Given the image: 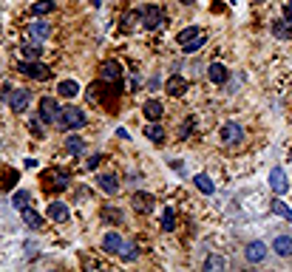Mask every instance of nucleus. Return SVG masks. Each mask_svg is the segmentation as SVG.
Listing matches in <instances>:
<instances>
[{
    "label": "nucleus",
    "instance_id": "1",
    "mask_svg": "<svg viewBox=\"0 0 292 272\" xmlns=\"http://www.w3.org/2000/svg\"><path fill=\"white\" fill-rule=\"evenodd\" d=\"M17 71L26 74V77H31V79H37V82H46V79L51 77V68L46 66V62H40V60H23V62H17Z\"/></svg>",
    "mask_w": 292,
    "mask_h": 272
},
{
    "label": "nucleus",
    "instance_id": "2",
    "mask_svg": "<svg viewBox=\"0 0 292 272\" xmlns=\"http://www.w3.org/2000/svg\"><path fill=\"white\" fill-rule=\"evenodd\" d=\"M139 12H142V26H145V31H156L159 26H164V23H168V14H164L159 6H153V3L142 6Z\"/></svg>",
    "mask_w": 292,
    "mask_h": 272
},
{
    "label": "nucleus",
    "instance_id": "3",
    "mask_svg": "<svg viewBox=\"0 0 292 272\" xmlns=\"http://www.w3.org/2000/svg\"><path fill=\"white\" fill-rule=\"evenodd\" d=\"M60 116H62V108L57 105L54 97H40V122H46V125H60Z\"/></svg>",
    "mask_w": 292,
    "mask_h": 272
},
{
    "label": "nucleus",
    "instance_id": "4",
    "mask_svg": "<svg viewBox=\"0 0 292 272\" xmlns=\"http://www.w3.org/2000/svg\"><path fill=\"white\" fill-rule=\"evenodd\" d=\"M86 114L79 108H74V105H68V108H62V116H60V125L68 128V131H79V128H86Z\"/></svg>",
    "mask_w": 292,
    "mask_h": 272
},
{
    "label": "nucleus",
    "instance_id": "5",
    "mask_svg": "<svg viewBox=\"0 0 292 272\" xmlns=\"http://www.w3.org/2000/svg\"><path fill=\"white\" fill-rule=\"evenodd\" d=\"M29 102H31L29 88H12V94H9V108H12L14 114H23V111L29 108Z\"/></svg>",
    "mask_w": 292,
    "mask_h": 272
},
{
    "label": "nucleus",
    "instance_id": "6",
    "mask_svg": "<svg viewBox=\"0 0 292 272\" xmlns=\"http://www.w3.org/2000/svg\"><path fill=\"white\" fill-rule=\"evenodd\" d=\"M125 247H128V241H125L119 233L111 230V233H105V236H102V249L108 255H122V253H125Z\"/></svg>",
    "mask_w": 292,
    "mask_h": 272
},
{
    "label": "nucleus",
    "instance_id": "7",
    "mask_svg": "<svg viewBox=\"0 0 292 272\" xmlns=\"http://www.w3.org/2000/svg\"><path fill=\"white\" fill-rule=\"evenodd\" d=\"M219 136H221V142H224V145H241L244 128L238 125V122H227V125H221Z\"/></svg>",
    "mask_w": 292,
    "mask_h": 272
},
{
    "label": "nucleus",
    "instance_id": "8",
    "mask_svg": "<svg viewBox=\"0 0 292 272\" xmlns=\"http://www.w3.org/2000/svg\"><path fill=\"white\" fill-rule=\"evenodd\" d=\"M269 187H273L275 196H284L289 190V181H286V173L281 168H273L269 170Z\"/></svg>",
    "mask_w": 292,
    "mask_h": 272
},
{
    "label": "nucleus",
    "instance_id": "9",
    "mask_svg": "<svg viewBox=\"0 0 292 272\" xmlns=\"http://www.w3.org/2000/svg\"><path fill=\"white\" fill-rule=\"evenodd\" d=\"M244 255H247L249 264H261V261L267 258V244L264 241H249L247 249H244Z\"/></svg>",
    "mask_w": 292,
    "mask_h": 272
},
{
    "label": "nucleus",
    "instance_id": "10",
    "mask_svg": "<svg viewBox=\"0 0 292 272\" xmlns=\"http://www.w3.org/2000/svg\"><path fill=\"white\" fill-rule=\"evenodd\" d=\"M99 77L105 79V82H119V77H122V66L116 60H105L102 62V68H99Z\"/></svg>",
    "mask_w": 292,
    "mask_h": 272
},
{
    "label": "nucleus",
    "instance_id": "11",
    "mask_svg": "<svg viewBox=\"0 0 292 272\" xmlns=\"http://www.w3.org/2000/svg\"><path fill=\"white\" fill-rule=\"evenodd\" d=\"M49 218H51V221H57V224H66L68 218H71V210H68L66 201H51V204H49Z\"/></svg>",
    "mask_w": 292,
    "mask_h": 272
},
{
    "label": "nucleus",
    "instance_id": "12",
    "mask_svg": "<svg viewBox=\"0 0 292 272\" xmlns=\"http://www.w3.org/2000/svg\"><path fill=\"white\" fill-rule=\"evenodd\" d=\"M207 79L216 85H224L227 79H230V71H227V66H221V62H210L207 66Z\"/></svg>",
    "mask_w": 292,
    "mask_h": 272
},
{
    "label": "nucleus",
    "instance_id": "13",
    "mask_svg": "<svg viewBox=\"0 0 292 272\" xmlns=\"http://www.w3.org/2000/svg\"><path fill=\"white\" fill-rule=\"evenodd\" d=\"M164 91H168L171 97H184V91H187V79L179 77V74H173V77H168V82H164Z\"/></svg>",
    "mask_w": 292,
    "mask_h": 272
},
{
    "label": "nucleus",
    "instance_id": "14",
    "mask_svg": "<svg viewBox=\"0 0 292 272\" xmlns=\"http://www.w3.org/2000/svg\"><path fill=\"white\" fill-rule=\"evenodd\" d=\"M97 184H99V190H102V193H108V196H116V193H119V179H116L114 173L97 176Z\"/></svg>",
    "mask_w": 292,
    "mask_h": 272
},
{
    "label": "nucleus",
    "instance_id": "15",
    "mask_svg": "<svg viewBox=\"0 0 292 272\" xmlns=\"http://www.w3.org/2000/svg\"><path fill=\"white\" fill-rule=\"evenodd\" d=\"M20 216H23L26 227H31V230H43V216H40V213H37L31 204L23 207V210H20Z\"/></svg>",
    "mask_w": 292,
    "mask_h": 272
},
{
    "label": "nucleus",
    "instance_id": "16",
    "mask_svg": "<svg viewBox=\"0 0 292 272\" xmlns=\"http://www.w3.org/2000/svg\"><path fill=\"white\" fill-rule=\"evenodd\" d=\"M273 253L281 255V258H292V236H275Z\"/></svg>",
    "mask_w": 292,
    "mask_h": 272
},
{
    "label": "nucleus",
    "instance_id": "17",
    "mask_svg": "<svg viewBox=\"0 0 292 272\" xmlns=\"http://www.w3.org/2000/svg\"><path fill=\"white\" fill-rule=\"evenodd\" d=\"M131 204H134L136 213H151L153 210V196L151 193H139V190H136L134 199H131Z\"/></svg>",
    "mask_w": 292,
    "mask_h": 272
},
{
    "label": "nucleus",
    "instance_id": "18",
    "mask_svg": "<svg viewBox=\"0 0 292 272\" xmlns=\"http://www.w3.org/2000/svg\"><path fill=\"white\" fill-rule=\"evenodd\" d=\"M29 34L34 37V40H49L51 37V23H46V20H34V23H29Z\"/></svg>",
    "mask_w": 292,
    "mask_h": 272
},
{
    "label": "nucleus",
    "instance_id": "19",
    "mask_svg": "<svg viewBox=\"0 0 292 272\" xmlns=\"http://www.w3.org/2000/svg\"><path fill=\"white\" fill-rule=\"evenodd\" d=\"M142 114H145L151 122H159V119H162V114H164V108H162L159 99H148V102L142 105Z\"/></svg>",
    "mask_w": 292,
    "mask_h": 272
},
{
    "label": "nucleus",
    "instance_id": "20",
    "mask_svg": "<svg viewBox=\"0 0 292 272\" xmlns=\"http://www.w3.org/2000/svg\"><path fill=\"white\" fill-rule=\"evenodd\" d=\"M57 94H60V97H66V99H74V97L79 94L77 79H62V82L57 85Z\"/></svg>",
    "mask_w": 292,
    "mask_h": 272
},
{
    "label": "nucleus",
    "instance_id": "21",
    "mask_svg": "<svg viewBox=\"0 0 292 272\" xmlns=\"http://www.w3.org/2000/svg\"><path fill=\"white\" fill-rule=\"evenodd\" d=\"M193 181H196V187H199L204 196H213L216 193V184H213V179H210L207 173H196Z\"/></svg>",
    "mask_w": 292,
    "mask_h": 272
},
{
    "label": "nucleus",
    "instance_id": "22",
    "mask_svg": "<svg viewBox=\"0 0 292 272\" xmlns=\"http://www.w3.org/2000/svg\"><path fill=\"white\" fill-rule=\"evenodd\" d=\"M204 43H207V34H201V31H199V34L190 37L187 43H182V54H196V51H199Z\"/></svg>",
    "mask_w": 292,
    "mask_h": 272
},
{
    "label": "nucleus",
    "instance_id": "23",
    "mask_svg": "<svg viewBox=\"0 0 292 272\" xmlns=\"http://www.w3.org/2000/svg\"><path fill=\"white\" fill-rule=\"evenodd\" d=\"M54 0H37V3H31V14L34 17H43V14H51L54 12Z\"/></svg>",
    "mask_w": 292,
    "mask_h": 272
},
{
    "label": "nucleus",
    "instance_id": "24",
    "mask_svg": "<svg viewBox=\"0 0 292 272\" xmlns=\"http://www.w3.org/2000/svg\"><path fill=\"white\" fill-rule=\"evenodd\" d=\"M20 54H23V60H40L43 46L40 43H26V46H20Z\"/></svg>",
    "mask_w": 292,
    "mask_h": 272
},
{
    "label": "nucleus",
    "instance_id": "25",
    "mask_svg": "<svg viewBox=\"0 0 292 272\" xmlns=\"http://www.w3.org/2000/svg\"><path fill=\"white\" fill-rule=\"evenodd\" d=\"M273 213L278 218H284V221H292V210H289V204H286L281 196H275V201H273Z\"/></svg>",
    "mask_w": 292,
    "mask_h": 272
},
{
    "label": "nucleus",
    "instance_id": "26",
    "mask_svg": "<svg viewBox=\"0 0 292 272\" xmlns=\"http://www.w3.org/2000/svg\"><path fill=\"white\" fill-rule=\"evenodd\" d=\"M66 151H68V153H74V156H79V153L86 151V142H82V139L77 136V133L71 131V136H66Z\"/></svg>",
    "mask_w": 292,
    "mask_h": 272
},
{
    "label": "nucleus",
    "instance_id": "27",
    "mask_svg": "<svg viewBox=\"0 0 292 272\" xmlns=\"http://www.w3.org/2000/svg\"><path fill=\"white\" fill-rule=\"evenodd\" d=\"M162 230L164 233L176 230V210H173V207H164V213H162Z\"/></svg>",
    "mask_w": 292,
    "mask_h": 272
},
{
    "label": "nucleus",
    "instance_id": "28",
    "mask_svg": "<svg viewBox=\"0 0 292 272\" xmlns=\"http://www.w3.org/2000/svg\"><path fill=\"white\" fill-rule=\"evenodd\" d=\"M204 269L207 272H221V269H227V261L221 258V255H207V258H204Z\"/></svg>",
    "mask_w": 292,
    "mask_h": 272
},
{
    "label": "nucleus",
    "instance_id": "29",
    "mask_svg": "<svg viewBox=\"0 0 292 272\" xmlns=\"http://www.w3.org/2000/svg\"><path fill=\"white\" fill-rule=\"evenodd\" d=\"M145 136L151 142H164V128L159 125V122H151V125L145 128Z\"/></svg>",
    "mask_w": 292,
    "mask_h": 272
},
{
    "label": "nucleus",
    "instance_id": "30",
    "mask_svg": "<svg viewBox=\"0 0 292 272\" xmlns=\"http://www.w3.org/2000/svg\"><path fill=\"white\" fill-rule=\"evenodd\" d=\"M31 204V193L29 190H17V193L12 196V207L14 210H23V207H29Z\"/></svg>",
    "mask_w": 292,
    "mask_h": 272
},
{
    "label": "nucleus",
    "instance_id": "31",
    "mask_svg": "<svg viewBox=\"0 0 292 272\" xmlns=\"http://www.w3.org/2000/svg\"><path fill=\"white\" fill-rule=\"evenodd\" d=\"M139 20H142V12H139V9H136V12H128L125 17H122V31H134Z\"/></svg>",
    "mask_w": 292,
    "mask_h": 272
},
{
    "label": "nucleus",
    "instance_id": "32",
    "mask_svg": "<svg viewBox=\"0 0 292 272\" xmlns=\"http://www.w3.org/2000/svg\"><path fill=\"white\" fill-rule=\"evenodd\" d=\"M122 210H116V207H102V221L105 224H119L122 221Z\"/></svg>",
    "mask_w": 292,
    "mask_h": 272
},
{
    "label": "nucleus",
    "instance_id": "33",
    "mask_svg": "<svg viewBox=\"0 0 292 272\" xmlns=\"http://www.w3.org/2000/svg\"><path fill=\"white\" fill-rule=\"evenodd\" d=\"M49 179H54V187L57 190H66L68 187V173H66V170H51Z\"/></svg>",
    "mask_w": 292,
    "mask_h": 272
},
{
    "label": "nucleus",
    "instance_id": "34",
    "mask_svg": "<svg viewBox=\"0 0 292 272\" xmlns=\"http://www.w3.org/2000/svg\"><path fill=\"white\" fill-rule=\"evenodd\" d=\"M273 34L278 37V40L289 37V23H286V20H273Z\"/></svg>",
    "mask_w": 292,
    "mask_h": 272
},
{
    "label": "nucleus",
    "instance_id": "35",
    "mask_svg": "<svg viewBox=\"0 0 292 272\" xmlns=\"http://www.w3.org/2000/svg\"><path fill=\"white\" fill-rule=\"evenodd\" d=\"M196 34H199V29H196V26H187L184 31H179V46H182V43H187L190 37H196Z\"/></svg>",
    "mask_w": 292,
    "mask_h": 272
},
{
    "label": "nucleus",
    "instance_id": "36",
    "mask_svg": "<svg viewBox=\"0 0 292 272\" xmlns=\"http://www.w3.org/2000/svg\"><path fill=\"white\" fill-rule=\"evenodd\" d=\"M122 258H125V261H136V258H139V253H136V247H134V244H128V247H125Z\"/></svg>",
    "mask_w": 292,
    "mask_h": 272
},
{
    "label": "nucleus",
    "instance_id": "37",
    "mask_svg": "<svg viewBox=\"0 0 292 272\" xmlns=\"http://www.w3.org/2000/svg\"><path fill=\"white\" fill-rule=\"evenodd\" d=\"M29 128H31V133H34L37 139H43V128H40V119H31Z\"/></svg>",
    "mask_w": 292,
    "mask_h": 272
},
{
    "label": "nucleus",
    "instance_id": "38",
    "mask_svg": "<svg viewBox=\"0 0 292 272\" xmlns=\"http://www.w3.org/2000/svg\"><path fill=\"white\" fill-rule=\"evenodd\" d=\"M99 162H102V153H94V156H91V159H88V162H86V168H88V170H94V168H97Z\"/></svg>",
    "mask_w": 292,
    "mask_h": 272
},
{
    "label": "nucleus",
    "instance_id": "39",
    "mask_svg": "<svg viewBox=\"0 0 292 272\" xmlns=\"http://www.w3.org/2000/svg\"><path fill=\"white\" fill-rule=\"evenodd\" d=\"M284 20L292 26V0H286V12H284Z\"/></svg>",
    "mask_w": 292,
    "mask_h": 272
},
{
    "label": "nucleus",
    "instance_id": "40",
    "mask_svg": "<svg viewBox=\"0 0 292 272\" xmlns=\"http://www.w3.org/2000/svg\"><path fill=\"white\" fill-rule=\"evenodd\" d=\"M190 131H193V122H187V125H182V139H187Z\"/></svg>",
    "mask_w": 292,
    "mask_h": 272
},
{
    "label": "nucleus",
    "instance_id": "41",
    "mask_svg": "<svg viewBox=\"0 0 292 272\" xmlns=\"http://www.w3.org/2000/svg\"><path fill=\"white\" fill-rule=\"evenodd\" d=\"M116 136H119V139H131V136H128V131H125V128H116Z\"/></svg>",
    "mask_w": 292,
    "mask_h": 272
},
{
    "label": "nucleus",
    "instance_id": "42",
    "mask_svg": "<svg viewBox=\"0 0 292 272\" xmlns=\"http://www.w3.org/2000/svg\"><path fill=\"white\" fill-rule=\"evenodd\" d=\"M179 3H184V6H196L199 0H179Z\"/></svg>",
    "mask_w": 292,
    "mask_h": 272
},
{
    "label": "nucleus",
    "instance_id": "43",
    "mask_svg": "<svg viewBox=\"0 0 292 272\" xmlns=\"http://www.w3.org/2000/svg\"><path fill=\"white\" fill-rule=\"evenodd\" d=\"M88 3H91V6H97V9H99V6H102V3H105V0H88Z\"/></svg>",
    "mask_w": 292,
    "mask_h": 272
}]
</instances>
